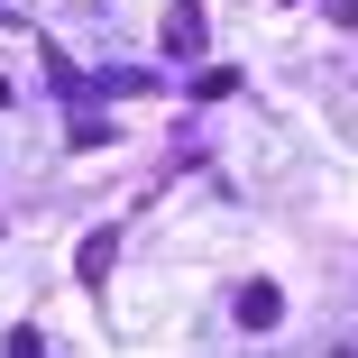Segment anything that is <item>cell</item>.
<instances>
[{
  "mask_svg": "<svg viewBox=\"0 0 358 358\" xmlns=\"http://www.w3.org/2000/svg\"><path fill=\"white\" fill-rule=\"evenodd\" d=\"M239 322H248V331H275V322H285V294H275L266 275H257V285H239Z\"/></svg>",
  "mask_w": 358,
  "mask_h": 358,
  "instance_id": "cell-1",
  "label": "cell"
},
{
  "mask_svg": "<svg viewBox=\"0 0 358 358\" xmlns=\"http://www.w3.org/2000/svg\"><path fill=\"white\" fill-rule=\"evenodd\" d=\"M166 55H202V10H193V0L166 10Z\"/></svg>",
  "mask_w": 358,
  "mask_h": 358,
  "instance_id": "cell-2",
  "label": "cell"
},
{
  "mask_svg": "<svg viewBox=\"0 0 358 358\" xmlns=\"http://www.w3.org/2000/svg\"><path fill=\"white\" fill-rule=\"evenodd\" d=\"M110 257H120V230H92V239H83V285H101Z\"/></svg>",
  "mask_w": 358,
  "mask_h": 358,
  "instance_id": "cell-3",
  "label": "cell"
},
{
  "mask_svg": "<svg viewBox=\"0 0 358 358\" xmlns=\"http://www.w3.org/2000/svg\"><path fill=\"white\" fill-rule=\"evenodd\" d=\"M46 83H55V92H64V101H83V92H92V83H83V74H74V64H64V55H55V46H46Z\"/></svg>",
  "mask_w": 358,
  "mask_h": 358,
  "instance_id": "cell-4",
  "label": "cell"
},
{
  "mask_svg": "<svg viewBox=\"0 0 358 358\" xmlns=\"http://www.w3.org/2000/svg\"><path fill=\"white\" fill-rule=\"evenodd\" d=\"M10 358H46V340L37 331H10Z\"/></svg>",
  "mask_w": 358,
  "mask_h": 358,
  "instance_id": "cell-5",
  "label": "cell"
},
{
  "mask_svg": "<svg viewBox=\"0 0 358 358\" xmlns=\"http://www.w3.org/2000/svg\"><path fill=\"white\" fill-rule=\"evenodd\" d=\"M322 10H331V28H358V0H322Z\"/></svg>",
  "mask_w": 358,
  "mask_h": 358,
  "instance_id": "cell-6",
  "label": "cell"
},
{
  "mask_svg": "<svg viewBox=\"0 0 358 358\" xmlns=\"http://www.w3.org/2000/svg\"><path fill=\"white\" fill-rule=\"evenodd\" d=\"M0 101H10V83H0Z\"/></svg>",
  "mask_w": 358,
  "mask_h": 358,
  "instance_id": "cell-7",
  "label": "cell"
}]
</instances>
